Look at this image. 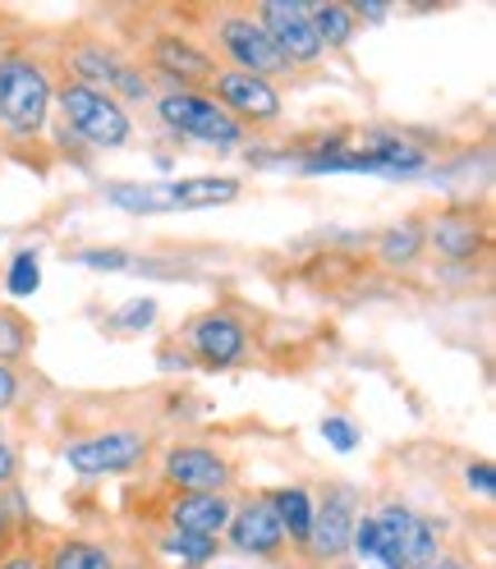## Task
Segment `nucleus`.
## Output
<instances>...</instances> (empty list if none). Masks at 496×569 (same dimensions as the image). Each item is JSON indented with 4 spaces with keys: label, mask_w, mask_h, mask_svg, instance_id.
<instances>
[{
    "label": "nucleus",
    "mask_w": 496,
    "mask_h": 569,
    "mask_svg": "<svg viewBox=\"0 0 496 569\" xmlns=\"http://www.w3.org/2000/svg\"><path fill=\"white\" fill-rule=\"evenodd\" d=\"M56 124V60L32 42H0V148L47 152Z\"/></svg>",
    "instance_id": "obj_1"
},
{
    "label": "nucleus",
    "mask_w": 496,
    "mask_h": 569,
    "mask_svg": "<svg viewBox=\"0 0 496 569\" xmlns=\"http://www.w3.org/2000/svg\"><path fill=\"white\" fill-rule=\"evenodd\" d=\"M56 60V74L65 79H79L106 97H116L120 106H143L152 101V79L143 74V64H138L133 56H125L116 42L106 38H92V32H65V42L51 51Z\"/></svg>",
    "instance_id": "obj_2"
},
{
    "label": "nucleus",
    "mask_w": 496,
    "mask_h": 569,
    "mask_svg": "<svg viewBox=\"0 0 496 569\" xmlns=\"http://www.w3.org/2000/svg\"><path fill=\"white\" fill-rule=\"evenodd\" d=\"M51 129L65 133L69 142H83V148L116 152L133 138V116L116 97H106L79 79L56 74V124Z\"/></svg>",
    "instance_id": "obj_3"
},
{
    "label": "nucleus",
    "mask_w": 496,
    "mask_h": 569,
    "mask_svg": "<svg viewBox=\"0 0 496 569\" xmlns=\"http://www.w3.org/2000/svg\"><path fill=\"white\" fill-rule=\"evenodd\" d=\"M133 51H138L143 74H157L170 88H185V92H207L211 74L221 69V60L202 42V32L175 28V23H152L148 32H138Z\"/></svg>",
    "instance_id": "obj_4"
},
{
    "label": "nucleus",
    "mask_w": 496,
    "mask_h": 569,
    "mask_svg": "<svg viewBox=\"0 0 496 569\" xmlns=\"http://www.w3.org/2000/svg\"><path fill=\"white\" fill-rule=\"evenodd\" d=\"M202 42L211 47L221 64L244 69V74H258V79H280L290 74V64L280 60V51L271 47V38L262 32V23L254 19V10H239V6H221V10H202Z\"/></svg>",
    "instance_id": "obj_5"
},
{
    "label": "nucleus",
    "mask_w": 496,
    "mask_h": 569,
    "mask_svg": "<svg viewBox=\"0 0 496 569\" xmlns=\"http://www.w3.org/2000/svg\"><path fill=\"white\" fill-rule=\"evenodd\" d=\"M152 432L148 427H92L83 437H69L60 446V459L79 478H120L148 465Z\"/></svg>",
    "instance_id": "obj_6"
},
{
    "label": "nucleus",
    "mask_w": 496,
    "mask_h": 569,
    "mask_svg": "<svg viewBox=\"0 0 496 569\" xmlns=\"http://www.w3.org/2000/svg\"><path fill=\"white\" fill-rule=\"evenodd\" d=\"M157 473H161V487L170 491H207V496H230V487L239 482V465L230 450L211 441H189V437H175L161 446Z\"/></svg>",
    "instance_id": "obj_7"
},
{
    "label": "nucleus",
    "mask_w": 496,
    "mask_h": 569,
    "mask_svg": "<svg viewBox=\"0 0 496 569\" xmlns=\"http://www.w3.org/2000/svg\"><path fill=\"white\" fill-rule=\"evenodd\" d=\"M157 106V120L175 133V138H189V142H207V148H239L248 138L217 101L207 92H185V88H166L152 97Z\"/></svg>",
    "instance_id": "obj_8"
},
{
    "label": "nucleus",
    "mask_w": 496,
    "mask_h": 569,
    "mask_svg": "<svg viewBox=\"0 0 496 569\" xmlns=\"http://www.w3.org/2000/svg\"><path fill=\"white\" fill-rule=\"evenodd\" d=\"M207 97L217 101L244 133L248 129H276L286 120V97H280V88L271 79L244 74V69H230V64H221L217 74H211Z\"/></svg>",
    "instance_id": "obj_9"
},
{
    "label": "nucleus",
    "mask_w": 496,
    "mask_h": 569,
    "mask_svg": "<svg viewBox=\"0 0 496 569\" xmlns=\"http://www.w3.org/2000/svg\"><path fill=\"white\" fill-rule=\"evenodd\" d=\"M180 345H185V359L202 363V368H235L248 359V345H254V336H248V322L239 312L230 308H202L194 312L189 322L180 327Z\"/></svg>",
    "instance_id": "obj_10"
},
{
    "label": "nucleus",
    "mask_w": 496,
    "mask_h": 569,
    "mask_svg": "<svg viewBox=\"0 0 496 569\" xmlns=\"http://www.w3.org/2000/svg\"><path fill=\"white\" fill-rule=\"evenodd\" d=\"M221 547H230L235 556L244 560H280L286 556V528H280L267 491H248L244 501H235L230 510V523L221 532Z\"/></svg>",
    "instance_id": "obj_11"
},
{
    "label": "nucleus",
    "mask_w": 496,
    "mask_h": 569,
    "mask_svg": "<svg viewBox=\"0 0 496 569\" xmlns=\"http://www.w3.org/2000/svg\"><path fill=\"white\" fill-rule=\"evenodd\" d=\"M254 19L262 23V32L290 69H313L327 60L323 42H317V32H313V19H308V0H262Z\"/></svg>",
    "instance_id": "obj_12"
},
{
    "label": "nucleus",
    "mask_w": 496,
    "mask_h": 569,
    "mask_svg": "<svg viewBox=\"0 0 496 569\" xmlns=\"http://www.w3.org/2000/svg\"><path fill=\"white\" fill-rule=\"evenodd\" d=\"M359 510H364V501L354 487H345V482L327 487L323 501H313V528H308V542L299 551L317 565H336L340 556H349V538H354Z\"/></svg>",
    "instance_id": "obj_13"
},
{
    "label": "nucleus",
    "mask_w": 496,
    "mask_h": 569,
    "mask_svg": "<svg viewBox=\"0 0 496 569\" xmlns=\"http://www.w3.org/2000/svg\"><path fill=\"white\" fill-rule=\"evenodd\" d=\"M230 510L235 501L230 496H207V491H170L161 496V510H157V523L170 528V532H194V538H217L230 523Z\"/></svg>",
    "instance_id": "obj_14"
},
{
    "label": "nucleus",
    "mask_w": 496,
    "mask_h": 569,
    "mask_svg": "<svg viewBox=\"0 0 496 569\" xmlns=\"http://www.w3.org/2000/svg\"><path fill=\"white\" fill-rule=\"evenodd\" d=\"M423 243L446 262H474L487 243V221L474 207H446L433 217V226H423Z\"/></svg>",
    "instance_id": "obj_15"
},
{
    "label": "nucleus",
    "mask_w": 496,
    "mask_h": 569,
    "mask_svg": "<svg viewBox=\"0 0 496 569\" xmlns=\"http://www.w3.org/2000/svg\"><path fill=\"white\" fill-rule=\"evenodd\" d=\"M120 556L111 542L92 532H47L42 538V569H116Z\"/></svg>",
    "instance_id": "obj_16"
},
{
    "label": "nucleus",
    "mask_w": 496,
    "mask_h": 569,
    "mask_svg": "<svg viewBox=\"0 0 496 569\" xmlns=\"http://www.w3.org/2000/svg\"><path fill=\"white\" fill-rule=\"evenodd\" d=\"M217 556H221L217 538H194V532L157 528L152 532V560H148V569H207Z\"/></svg>",
    "instance_id": "obj_17"
},
{
    "label": "nucleus",
    "mask_w": 496,
    "mask_h": 569,
    "mask_svg": "<svg viewBox=\"0 0 496 569\" xmlns=\"http://www.w3.org/2000/svg\"><path fill=\"white\" fill-rule=\"evenodd\" d=\"M373 515V560L381 569H405V542H409V523H414V510L405 501H386Z\"/></svg>",
    "instance_id": "obj_18"
},
{
    "label": "nucleus",
    "mask_w": 496,
    "mask_h": 569,
    "mask_svg": "<svg viewBox=\"0 0 496 569\" xmlns=\"http://www.w3.org/2000/svg\"><path fill=\"white\" fill-rule=\"evenodd\" d=\"M166 189V211H189V207H221L244 193L235 174H189V180H170Z\"/></svg>",
    "instance_id": "obj_19"
},
{
    "label": "nucleus",
    "mask_w": 496,
    "mask_h": 569,
    "mask_svg": "<svg viewBox=\"0 0 496 569\" xmlns=\"http://www.w3.org/2000/svg\"><path fill=\"white\" fill-rule=\"evenodd\" d=\"M267 501L280 519V528H286V542L304 547L308 542V528H313V491L290 482V487H267Z\"/></svg>",
    "instance_id": "obj_20"
},
{
    "label": "nucleus",
    "mask_w": 496,
    "mask_h": 569,
    "mask_svg": "<svg viewBox=\"0 0 496 569\" xmlns=\"http://www.w3.org/2000/svg\"><path fill=\"white\" fill-rule=\"evenodd\" d=\"M308 19H313V32L323 51H345L359 32V19H354L349 6H336V0H308Z\"/></svg>",
    "instance_id": "obj_21"
},
{
    "label": "nucleus",
    "mask_w": 496,
    "mask_h": 569,
    "mask_svg": "<svg viewBox=\"0 0 496 569\" xmlns=\"http://www.w3.org/2000/svg\"><path fill=\"white\" fill-rule=\"evenodd\" d=\"M423 226L409 217V221H396L377 234V262L381 267H414L423 258Z\"/></svg>",
    "instance_id": "obj_22"
},
{
    "label": "nucleus",
    "mask_w": 496,
    "mask_h": 569,
    "mask_svg": "<svg viewBox=\"0 0 496 569\" xmlns=\"http://www.w3.org/2000/svg\"><path fill=\"white\" fill-rule=\"evenodd\" d=\"M32 340H38V331H32V322L14 308V303H0V363H19L32 353Z\"/></svg>",
    "instance_id": "obj_23"
},
{
    "label": "nucleus",
    "mask_w": 496,
    "mask_h": 569,
    "mask_svg": "<svg viewBox=\"0 0 496 569\" xmlns=\"http://www.w3.org/2000/svg\"><path fill=\"white\" fill-rule=\"evenodd\" d=\"M446 547H442V528L437 519L418 515L414 510V523H409V542H405V569H423L428 560H437Z\"/></svg>",
    "instance_id": "obj_24"
},
{
    "label": "nucleus",
    "mask_w": 496,
    "mask_h": 569,
    "mask_svg": "<svg viewBox=\"0 0 496 569\" xmlns=\"http://www.w3.org/2000/svg\"><path fill=\"white\" fill-rule=\"evenodd\" d=\"M42 290V258L32 253V248H23V253L10 258L6 267V295L10 299H32Z\"/></svg>",
    "instance_id": "obj_25"
},
{
    "label": "nucleus",
    "mask_w": 496,
    "mask_h": 569,
    "mask_svg": "<svg viewBox=\"0 0 496 569\" xmlns=\"http://www.w3.org/2000/svg\"><path fill=\"white\" fill-rule=\"evenodd\" d=\"M42 538H47V532L23 523L19 538L0 551V569H42Z\"/></svg>",
    "instance_id": "obj_26"
},
{
    "label": "nucleus",
    "mask_w": 496,
    "mask_h": 569,
    "mask_svg": "<svg viewBox=\"0 0 496 569\" xmlns=\"http://www.w3.org/2000/svg\"><path fill=\"white\" fill-rule=\"evenodd\" d=\"M75 262H83L92 271H125L133 262V253H125V248H79Z\"/></svg>",
    "instance_id": "obj_27"
},
{
    "label": "nucleus",
    "mask_w": 496,
    "mask_h": 569,
    "mask_svg": "<svg viewBox=\"0 0 496 569\" xmlns=\"http://www.w3.org/2000/svg\"><path fill=\"white\" fill-rule=\"evenodd\" d=\"M465 487L469 496H478V501H492V491H496V469H492V459H469L465 465Z\"/></svg>",
    "instance_id": "obj_28"
},
{
    "label": "nucleus",
    "mask_w": 496,
    "mask_h": 569,
    "mask_svg": "<svg viewBox=\"0 0 496 569\" xmlns=\"http://www.w3.org/2000/svg\"><path fill=\"white\" fill-rule=\"evenodd\" d=\"M323 437H327L331 450L349 455L354 446H359V427H354L349 418H340V413H331V418H323Z\"/></svg>",
    "instance_id": "obj_29"
},
{
    "label": "nucleus",
    "mask_w": 496,
    "mask_h": 569,
    "mask_svg": "<svg viewBox=\"0 0 496 569\" xmlns=\"http://www.w3.org/2000/svg\"><path fill=\"white\" fill-rule=\"evenodd\" d=\"M23 515L14 510V501H10V496H0V551H6L14 538H19V532H23Z\"/></svg>",
    "instance_id": "obj_30"
},
{
    "label": "nucleus",
    "mask_w": 496,
    "mask_h": 569,
    "mask_svg": "<svg viewBox=\"0 0 496 569\" xmlns=\"http://www.w3.org/2000/svg\"><path fill=\"white\" fill-rule=\"evenodd\" d=\"M14 478H19V450H14V441L6 432H0V496L14 487Z\"/></svg>",
    "instance_id": "obj_31"
},
{
    "label": "nucleus",
    "mask_w": 496,
    "mask_h": 569,
    "mask_svg": "<svg viewBox=\"0 0 496 569\" xmlns=\"http://www.w3.org/2000/svg\"><path fill=\"white\" fill-rule=\"evenodd\" d=\"M152 317H157V299H133V303L120 312V327H125V331H138V327H148Z\"/></svg>",
    "instance_id": "obj_32"
},
{
    "label": "nucleus",
    "mask_w": 496,
    "mask_h": 569,
    "mask_svg": "<svg viewBox=\"0 0 496 569\" xmlns=\"http://www.w3.org/2000/svg\"><path fill=\"white\" fill-rule=\"evenodd\" d=\"M14 405H19V368L0 363V418H6Z\"/></svg>",
    "instance_id": "obj_33"
},
{
    "label": "nucleus",
    "mask_w": 496,
    "mask_h": 569,
    "mask_svg": "<svg viewBox=\"0 0 496 569\" xmlns=\"http://www.w3.org/2000/svg\"><path fill=\"white\" fill-rule=\"evenodd\" d=\"M354 10V19H368V23H377V19H386V14H391V6H386V0H359V6H349Z\"/></svg>",
    "instance_id": "obj_34"
},
{
    "label": "nucleus",
    "mask_w": 496,
    "mask_h": 569,
    "mask_svg": "<svg viewBox=\"0 0 496 569\" xmlns=\"http://www.w3.org/2000/svg\"><path fill=\"white\" fill-rule=\"evenodd\" d=\"M423 569H474L465 556H455V551H442L437 560H428V565H423Z\"/></svg>",
    "instance_id": "obj_35"
},
{
    "label": "nucleus",
    "mask_w": 496,
    "mask_h": 569,
    "mask_svg": "<svg viewBox=\"0 0 496 569\" xmlns=\"http://www.w3.org/2000/svg\"><path fill=\"white\" fill-rule=\"evenodd\" d=\"M116 569H148V560H120Z\"/></svg>",
    "instance_id": "obj_36"
}]
</instances>
